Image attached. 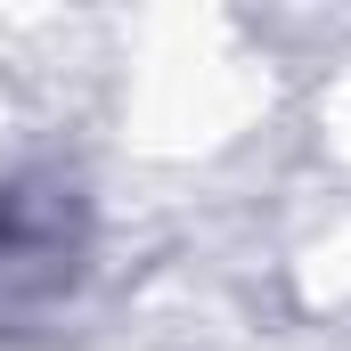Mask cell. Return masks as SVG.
<instances>
[{"label": "cell", "mask_w": 351, "mask_h": 351, "mask_svg": "<svg viewBox=\"0 0 351 351\" xmlns=\"http://www.w3.org/2000/svg\"><path fill=\"white\" fill-rule=\"evenodd\" d=\"M90 262V196L66 172H8L0 180V319L49 311L74 294Z\"/></svg>", "instance_id": "cell-1"}]
</instances>
